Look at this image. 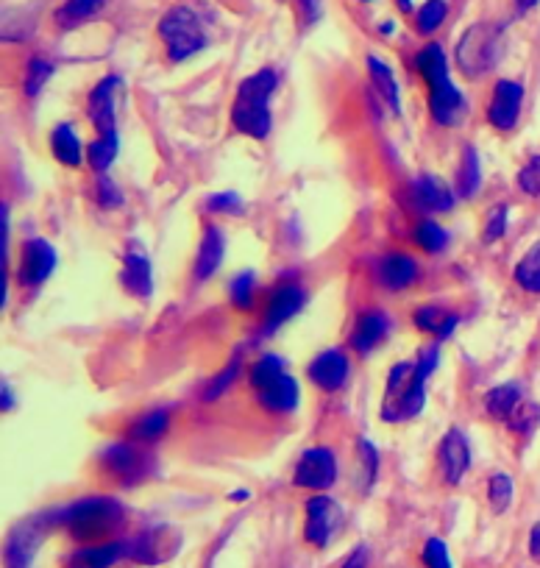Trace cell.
Masks as SVG:
<instances>
[{
  "mask_svg": "<svg viewBox=\"0 0 540 568\" xmlns=\"http://www.w3.org/2000/svg\"><path fill=\"white\" fill-rule=\"evenodd\" d=\"M48 521L67 530L78 543L115 541V532L126 521V507L112 496H87L48 513Z\"/></svg>",
  "mask_w": 540,
  "mask_h": 568,
  "instance_id": "6da1fadb",
  "label": "cell"
},
{
  "mask_svg": "<svg viewBox=\"0 0 540 568\" xmlns=\"http://www.w3.org/2000/svg\"><path fill=\"white\" fill-rule=\"evenodd\" d=\"M279 87L276 70L262 67L257 73L240 81L237 95L232 104V126L251 140H268L273 131V112H270V98Z\"/></svg>",
  "mask_w": 540,
  "mask_h": 568,
  "instance_id": "7a4b0ae2",
  "label": "cell"
},
{
  "mask_svg": "<svg viewBox=\"0 0 540 568\" xmlns=\"http://www.w3.org/2000/svg\"><path fill=\"white\" fill-rule=\"evenodd\" d=\"M426 407V379L418 376L415 362H396L385 379L382 407L379 415L385 424H404L424 413Z\"/></svg>",
  "mask_w": 540,
  "mask_h": 568,
  "instance_id": "3957f363",
  "label": "cell"
},
{
  "mask_svg": "<svg viewBox=\"0 0 540 568\" xmlns=\"http://www.w3.org/2000/svg\"><path fill=\"white\" fill-rule=\"evenodd\" d=\"M502 51L504 28L496 26V23H474L463 31L454 59H457V67L463 70L465 78H482L499 65Z\"/></svg>",
  "mask_w": 540,
  "mask_h": 568,
  "instance_id": "277c9868",
  "label": "cell"
},
{
  "mask_svg": "<svg viewBox=\"0 0 540 568\" xmlns=\"http://www.w3.org/2000/svg\"><path fill=\"white\" fill-rule=\"evenodd\" d=\"M159 39L165 45V53L173 65H181L187 59H193L195 53H201L209 45L206 28L201 17L190 9V6H173L162 14L159 20Z\"/></svg>",
  "mask_w": 540,
  "mask_h": 568,
  "instance_id": "5b68a950",
  "label": "cell"
},
{
  "mask_svg": "<svg viewBox=\"0 0 540 568\" xmlns=\"http://www.w3.org/2000/svg\"><path fill=\"white\" fill-rule=\"evenodd\" d=\"M154 454L134 440H117L101 452V471L117 488H137L154 474Z\"/></svg>",
  "mask_w": 540,
  "mask_h": 568,
  "instance_id": "8992f818",
  "label": "cell"
},
{
  "mask_svg": "<svg viewBox=\"0 0 540 568\" xmlns=\"http://www.w3.org/2000/svg\"><path fill=\"white\" fill-rule=\"evenodd\" d=\"M340 477V460L332 446H312L298 457L293 468V485L301 491L326 493Z\"/></svg>",
  "mask_w": 540,
  "mask_h": 568,
  "instance_id": "52a82bcc",
  "label": "cell"
},
{
  "mask_svg": "<svg viewBox=\"0 0 540 568\" xmlns=\"http://www.w3.org/2000/svg\"><path fill=\"white\" fill-rule=\"evenodd\" d=\"M304 516H307V521H304V541L309 546H315V549H326L329 543L335 541L343 521H346L343 507L326 493H315L312 499H307Z\"/></svg>",
  "mask_w": 540,
  "mask_h": 568,
  "instance_id": "ba28073f",
  "label": "cell"
},
{
  "mask_svg": "<svg viewBox=\"0 0 540 568\" xmlns=\"http://www.w3.org/2000/svg\"><path fill=\"white\" fill-rule=\"evenodd\" d=\"M181 535L173 527H151L126 541V560L142 566H159L179 552Z\"/></svg>",
  "mask_w": 540,
  "mask_h": 568,
  "instance_id": "9c48e42d",
  "label": "cell"
},
{
  "mask_svg": "<svg viewBox=\"0 0 540 568\" xmlns=\"http://www.w3.org/2000/svg\"><path fill=\"white\" fill-rule=\"evenodd\" d=\"M307 379L323 393H340L351 379V357L346 349H326L307 365Z\"/></svg>",
  "mask_w": 540,
  "mask_h": 568,
  "instance_id": "30bf717a",
  "label": "cell"
},
{
  "mask_svg": "<svg viewBox=\"0 0 540 568\" xmlns=\"http://www.w3.org/2000/svg\"><path fill=\"white\" fill-rule=\"evenodd\" d=\"M304 304H307V290L301 287V282H284L276 290H270L262 312V335H273L279 326L293 321L304 310Z\"/></svg>",
  "mask_w": 540,
  "mask_h": 568,
  "instance_id": "8fae6325",
  "label": "cell"
},
{
  "mask_svg": "<svg viewBox=\"0 0 540 568\" xmlns=\"http://www.w3.org/2000/svg\"><path fill=\"white\" fill-rule=\"evenodd\" d=\"M48 527H51L48 516H37L17 524L6 541V568H31Z\"/></svg>",
  "mask_w": 540,
  "mask_h": 568,
  "instance_id": "7c38bea8",
  "label": "cell"
},
{
  "mask_svg": "<svg viewBox=\"0 0 540 568\" xmlns=\"http://www.w3.org/2000/svg\"><path fill=\"white\" fill-rule=\"evenodd\" d=\"M59 254L56 248L45 240V237H31L20 248V268H17V279L23 287H39L51 279L56 271Z\"/></svg>",
  "mask_w": 540,
  "mask_h": 568,
  "instance_id": "4fadbf2b",
  "label": "cell"
},
{
  "mask_svg": "<svg viewBox=\"0 0 540 568\" xmlns=\"http://www.w3.org/2000/svg\"><path fill=\"white\" fill-rule=\"evenodd\" d=\"M373 279L387 293H404L421 279V262L412 254L390 251L373 262Z\"/></svg>",
  "mask_w": 540,
  "mask_h": 568,
  "instance_id": "5bb4252c",
  "label": "cell"
},
{
  "mask_svg": "<svg viewBox=\"0 0 540 568\" xmlns=\"http://www.w3.org/2000/svg\"><path fill=\"white\" fill-rule=\"evenodd\" d=\"M438 468L443 482L449 488H457L471 468V443L465 438L463 429L451 426L449 432L443 435L438 446Z\"/></svg>",
  "mask_w": 540,
  "mask_h": 568,
  "instance_id": "9a60e30c",
  "label": "cell"
},
{
  "mask_svg": "<svg viewBox=\"0 0 540 568\" xmlns=\"http://www.w3.org/2000/svg\"><path fill=\"white\" fill-rule=\"evenodd\" d=\"M521 104H524V84H518L513 78L496 81L493 95L488 101V123L496 131H513L521 117Z\"/></svg>",
  "mask_w": 540,
  "mask_h": 568,
  "instance_id": "2e32d148",
  "label": "cell"
},
{
  "mask_svg": "<svg viewBox=\"0 0 540 568\" xmlns=\"http://www.w3.org/2000/svg\"><path fill=\"white\" fill-rule=\"evenodd\" d=\"M120 87L117 76H103L87 95V117L98 137H112L117 134V106L115 95Z\"/></svg>",
  "mask_w": 540,
  "mask_h": 568,
  "instance_id": "e0dca14e",
  "label": "cell"
},
{
  "mask_svg": "<svg viewBox=\"0 0 540 568\" xmlns=\"http://www.w3.org/2000/svg\"><path fill=\"white\" fill-rule=\"evenodd\" d=\"M390 332H393V318L385 310H379V307L362 310L351 329V351H357L360 357H368L385 343Z\"/></svg>",
  "mask_w": 540,
  "mask_h": 568,
  "instance_id": "ac0fdd59",
  "label": "cell"
},
{
  "mask_svg": "<svg viewBox=\"0 0 540 568\" xmlns=\"http://www.w3.org/2000/svg\"><path fill=\"white\" fill-rule=\"evenodd\" d=\"M410 198L424 215H443L454 209L457 193L435 173H418L410 184Z\"/></svg>",
  "mask_w": 540,
  "mask_h": 568,
  "instance_id": "d6986e66",
  "label": "cell"
},
{
  "mask_svg": "<svg viewBox=\"0 0 540 568\" xmlns=\"http://www.w3.org/2000/svg\"><path fill=\"white\" fill-rule=\"evenodd\" d=\"M120 284L140 301H148L154 296V265H151V257L145 254V248H140L137 243L123 254Z\"/></svg>",
  "mask_w": 540,
  "mask_h": 568,
  "instance_id": "ffe728a7",
  "label": "cell"
},
{
  "mask_svg": "<svg viewBox=\"0 0 540 568\" xmlns=\"http://www.w3.org/2000/svg\"><path fill=\"white\" fill-rule=\"evenodd\" d=\"M223 257H226V232L220 229L218 223H206L204 234H201V243H198V254H195V282H209V279L220 271Z\"/></svg>",
  "mask_w": 540,
  "mask_h": 568,
  "instance_id": "44dd1931",
  "label": "cell"
},
{
  "mask_svg": "<svg viewBox=\"0 0 540 568\" xmlns=\"http://www.w3.org/2000/svg\"><path fill=\"white\" fill-rule=\"evenodd\" d=\"M254 393H257L259 407L270 415H293L298 410V401H301L298 382L287 371L276 376L273 382H268L265 388L254 390Z\"/></svg>",
  "mask_w": 540,
  "mask_h": 568,
  "instance_id": "7402d4cb",
  "label": "cell"
},
{
  "mask_svg": "<svg viewBox=\"0 0 540 568\" xmlns=\"http://www.w3.org/2000/svg\"><path fill=\"white\" fill-rule=\"evenodd\" d=\"M465 112H468L465 95L454 81H446V84H440L435 90H429V115H432V120L438 126H443V129L457 126L465 117Z\"/></svg>",
  "mask_w": 540,
  "mask_h": 568,
  "instance_id": "603a6c76",
  "label": "cell"
},
{
  "mask_svg": "<svg viewBox=\"0 0 540 568\" xmlns=\"http://www.w3.org/2000/svg\"><path fill=\"white\" fill-rule=\"evenodd\" d=\"M126 560V541L81 543L65 557V568H112Z\"/></svg>",
  "mask_w": 540,
  "mask_h": 568,
  "instance_id": "cb8c5ba5",
  "label": "cell"
},
{
  "mask_svg": "<svg viewBox=\"0 0 540 568\" xmlns=\"http://www.w3.org/2000/svg\"><path fill=\"white\" fill-rule=\"evenodd\" d=\"M48 145H51L53 159L65 168L78 170L87 162V145L78 137L73 123H56L51 129V137H48Z\"/></svg>",
  "mask_w": 540,
  "mask_h": 568,
  "instance_id": "d4e9b609",
  "label": "cell"
},
{
  "mask_svg": "<svg viewBox=\"0 0 540 568\" xmlns=\"http://www.w3.org/2000/svg\"><path fill=\"white\" fill-rule=\"evenodd\" d=\"M412 323H415L418 332L432 335L438 343H443L457 332L460 315L449 307H443V304H421V307L412 310Z\"/></svg>",
  "mask_w": 540,
  "mask_h": 568,
  "instance_id": "484cf974",
  "label": "cell"
},
{
  "mask_svg": "<svg viewBox=\"0 0 540 568\" xmlns=\"http://www.w3.org/2000/svg\"><path fill=\"white\" fill-rule=\"evenodd\" d=\"M415 70H418V76L424 78L426 90H435L440 84H446L451 81V73H449V59H446V51H443V45L440 42H429L424 45L421 51L415 53Z\"/></svg>",
  "mask_w": 540,
  "mask_h": 568,
  "instance_id": "4316f807",
  "label": "cell"
},
{
  "mask_svg": "<svg viewBox=\"0 0 540 568\" xmlns=\"http://www.w3.org/2000/svg\"><path fill=\"white\" fill-rule=\"evenodd\" d=\"M170 429V410L168 407H156L142 413L140 418H134L126 429V440L142 443V446H154L165 438V432Z\"/></svg>",
  "mask_w": 540,
  "mask_h": 568,
  "instance_id": "83f0119b",
  "label": "cell"
},
{
  "mask_svg": "<svg viewBox=\"0 0 540 568\" xmlns=\"http://www.w3.org/2000/svg\"><path fill=\"white\" fill-rule=\"evenodd\" d=\"M365 67H368V76H371L373 90L382 95V101L387 104V109H393V112L399 115L401 90H399V81H396V73H393V67L387 65L382 56H373V53L365 59Z\"/></svg>",
  "mask_w": 540,
  "mask_h": 568,
  "instance_id": "f1b7e54d",
  "label": "cell"
},
{
  "mask_svg": "<svg viewBox=\"0 0 540 568\" xmlns=\"http://www.w3.org/2000/svg\"><path fill=\"white\" fill-rule=\"evenodd\" d=\"M521 404H524V390H521L518 382L496 385V388H490L488 396H485V410H488L493 421H510Z\"/></svg>",
  "mask_w": 540,
  "mask_h": 568,
  "instance_id": "f546056e",
  "label": "cell"
},
{
  "mask_svg": "<svg viewBox=\"0 0 540 568\" xmlns=\"http://www.w3.org/2000/svg\"><path fill=\"white\" fill-rule=\"evenodd\" d=\"M103 6H106V0H65L56 9L53 20H56V26L62 28V31H76L84 23L95 20L101 14Z\"/></svg>",
  "mask_w": 540,
  "mask_h": 568,
  "instance_id": "4dcf8cb0",
  "label": "cell"
},
{
  "mask_svg": "<svg viewBox=\"0 0 540 568\" xmlns=\"http://www.w3.org/2000/svg\"><path fill=\"white\" fill-rule=\"evenodd\" d=\"M482 184V159H479V151L474 145H465L463 159H460V168H457V198H474L476 190Z\"/></svg>",
  "mask_w": 540,
  "mask_h": 568,
  "instance_id": "1f68e13d",
  "label": "cell"
},
{
  "mask_svg": "<svg viewBox=\"0 0 540 568\" xmlns=\"http://www.w3.org/2000/svg\"><path fill=\"white\" fill-rule=\"evenodd\" d=\"M412 240H415V246L426 251V254H443L451 243L449 232H446L435 218L418 220L415 229H412Z\"/></svg>",
  "mask_w": 540,
  "mask_h": 568,
  "instance_id": "d6a6232c",
  "label": "cell"
},
{
  "mask_svg": "<svg viewBox=\"0 0 540 568\" xmlns=\"http://www.w3.org/2000/svg\"><path fill=\"white\" fill-rule=\"evenodd\" d=\"M513 276L515 284H518L521 290H527L532 296H540V240L529 248L524 257L518 259Z\"/></svg>",
  "mask_w": 540,
  "mask_h": 568,
  "instance_id": "836d02e7",
  "label": "cell"
},
{
  "mask_svg": "<svg viewBox=\"0 0 540 568\" xmlns=\"http://www.w3.org/2000/svg\"><path fill=\"white\" fill-rule=\"evenodd\" d=\"M53 73H56V65H53L51 59L31 56L26 70H23V92H26V98H37L39 92L45 90V84L51 81Z\"/></svg>",
  "mask_w": 540,
  "mask_h": 568,
  "instance_id": "e575fe53",
  "label": "cell"
},
{
  "mask_svg": "<svg viewBox=\"0 0 540 568\" xmlns=\"http://www.w3.org/2000/svg\"><path fill=\"white\" fill-rule=\"evenodd\" d=\"M117 151H120L117 134H112V137H95L87 145V165L92 168V173H106V170L112 168V162L117 159Z\"/></svg>",
  "mask_w": 540,
  "mask_h": 568,
  "instance_id": "d590c367",
  "label": "cell"
},
{
  "mask_svg": "<svg viewBox=\"0 0 540 568\" xmlns=\"http://www.w3.org/2000/svg\"><path fill=\"white\" fill-rule=\"evenodd\" d=\"M240 374H243V357L237 354V357H234V360L229 362V365H226V368H223L220 374H215L212 379H209V382H206V388L201 390V401H206V404H209V401H218L220 396H226V393H229V388H232L234 382H237V376H240Z\"/></svg>",
  "mask_w": 540,
  "mask_h": 568,
  "instance_id": "8d00e7d4",
  "label": "cell"
},
{
  "mask_svg": "<svg viewBox=\"0 0 540 568\" xmlns=\"http://www.w3.org/2000/svg\"><path fill=\"white\" fill-rule=\"evenodd\" d=\"M229 298H232V307L240 312L254 310V298H257V273L254 271H240L229 284Z\"/></svg>",
  "mask_w": 540,
  "mask_h": 568,
  "instance_id": "74e56055",
  "label": "cell"
},
{
  "mask_svg": "<svg viewBox=\"0 0 540 568\" xmlns=\"http://www.w3.org/2000/svg\"><path fill=\"white\" fill-rule=\"evenodd\" d=\"M287 371V362L279 357V354H262L257 357V362L248 368V382H251V388L259 390L265 388L268 382H273L276 376H282Z\"/></svg>",
  "mask_w": 540,
  "mask_h": 568,
  "instance_id": "f35d334b",
  "label": "cell"
},
{
  "mask_svg": "<svg viewBox=\"0 0 540 568\" xmlns=\"http://www.w3.org/2000/svg\"><path fill=\"white\" fill-rule=\"evenodd\" d=\"M446 17H449V3L446 0H426L424 6L415 12V28H418V34L432 37L446 23Z\"/></svg>",
  "mask_w": 540,
  "mask_h": 568,
  "instance_id": "ab89813d",
  "label": "cell"
},
{
  "mask_svg": "<svg viewBox=\"0 0 540 568\" xmlns=\"http://www.w3.org/2000/svg\"><path fill=\"white\" fill-rule=\"evenodd\" d=\"M515 496V482L510 474L504 471H496L493 477L488 479V502L493 507V513H507L510 504H513Z\"/></svg>",
  "mask_w": 540,
  "mask_h": 568,
  "instance_id": "60d3db41",
  "label": "cell"
},
{
  "mask_svg": "<svg viewBox=\"0 0 540 568\" xmlns=\"http://www.w3.org/2000/svg\"><path fill=\"white\" fill-rule=\"evenodd\" d=\"M357 457H360V471H362V491H371L376 474H379V449L371 438L357 440Z\"/></svg>",
  "mask_w": 540,
  "mask_h": 568,
  "instance_id": "b9f144b4",
  "label": "cell"
},
{
  "mask_svg": "<svg viewBox=\"0 0 540 568\" xmlns=\"http://www.w3.org/2000/svg\"><path fill=\"white\" fill-rule=\"evenodd\" d=\"M92 198L101 209H120L123 207V190L106 173H95L92 179Z\"/></svg>",
  "mask_w": 540,
  "mask_h": 568,
  "instance_id": "7bdbcfd3",
  "label": "cell"
},
{
  "mask_svg": "<svg viewBox=\"0 0 540 568\" xmlns=\"http://www.w3.org/2000/svg\"><path fill=\"white\" fill-rule=\"evenodd\" d=\"M507 223H510V207H507V204L490 207L488 215H485V226H482V240H485V243L502 240L504 232H507Z\"/></svg>",
  "mask_w": 540,
  "mask_h": 568,
  "instance_id": "ee69618b",
  "label": "cell"
},
{
  "mask_svg": "<svg viewBox=\"0 0 540 568\" xmlns=\"http://www.w3.org/2000/svg\"><path fill=\"white\" fill-rule=\"evenodd\" d=\"M510 424V429H513L515 435H521V438H529L535 429L540 426V407L538 404H529V401H524L518 410H515V415L507 421Z\"/></svg>",
  "mask_w": 540,
  "mask_h": 568,
  "instance_id": "f6af8a7d",
  "label": "cell"
},
{
  "mask_svg": "<svg viewBox=\"0 0 540 568\" xmlns=\"http://www.w3.org/2000/svg\"><path fill=\"white\" fill-rule=\"evenodd\" d=\"M206 212L212 215H243V198L237 193H215L204 201Z\"/></svg>",
  "mask_w": 540,
  "mask_h": 568,
  "instance_id": "bcb514c9",
  "label": "cell"
},
{
  "mask_svg": "<svg viewBox=\"0 0 540 568\" xmlns=\"http://www.w3.org/2000/svg\"><path fill=\"white\" fill-rule=\"evenodd\" d=\"M426 568H454L451 566V552L443 538H429L424 543V552H421Z\"/></svg>",
  "mask_w": 540,
  "mask_h": 568,
  "instance_id": "7dc6e473",
  "label": "cell"
},
{
  "mask_svg": "<svg viewBox=\"0 0 540 568\" xmlns=\"http://www.w3.org/2000/svg\"><path fill=\"white\" fill-rule=\"evenodd\" d=\"M518 187L532 198H540V154L532 156L527 165L518 170Z\"/></svg>",
  "mask_w": 540,
  "mask_h": 568,
  "instance_id": "c3c4849f",
  "label": "cell"
},
{
  "mask_svg": "<svg viewBox=\"0 0 540 568\" xmlns=\"http://www.w3.org/2000/svg\"><path fill=\"white\" fill-rule=\"evenodd\" d=\"M440 365V343H432V346H424L421 354H418V360H415V371L421 379L429 382V376L438 371Z\"/></svg>",
  "mask_w": 540,
  "mask_h": 568,
  "instance_id": "681fc988",
  "label": "cell"
},
{
  "mask_svg": "<svg viewBox=\"0 0 540 568\" xmlns=\"http://www.w3.org/2000/svg\"><path fill=\"white\" fill-rule=\"evenodd\" d=\"M9 223H12L9 204L3 201V204H0V257H3V271H9V268H6V262H9Z\"/></svg>",
  "mask_w": 540,
  "mask_h": 568,
  "instance_id": "f907efd6",
  "label": "cell"
},
{
  "mask_svg": "<svg viewBox=\"0 0 540 568\" xmlns=\"http://www.w3.org/2000/svg\"><path fill=\"white\" fill-rule=\"evenodd\" d=\"M298 17L304 20V26H315L323 14V0H296Z\"/></svg>",
  "mask_w": 540,
  "mask_h": 568,
  "instance_id": "816d5d0a",
  "label": "cell"
},
{
  "mask_svg": "<svg viewBox=\"0 0 540 568\" xmlns=\"http://www.w3.org/2000/svg\"><path fill=\"white\" fill-rule=\"evenodd\" d=\"M368 560H371V549L360 543V546H354V552L343 560L340 568H368Z\"/></svg>",
  "mask_w": 540,
  "mask_h": 568,
  "instance_id": "f5cc1de1",
  "label": "cell"
},
{
  "mask_svg": "<svg viewBox=\"0 0 540 568\" xmlns=\"http://www.w3.org/2000/svg\"><path fill=\"white\" fill-rule=\"evenodd\" d=\"M529 557H532L535 563H540V521L532 527V532H529Z\"/></svg>",
  "mask_w": 540,
  "mask_h": 568,
  "instance_id": "db71d44e",
  "label": "cell"
},
{
  "mask_svg": "<svg viewBox=\"0 0 540 568\" xmlns=\"http://www.w3.org/2000/svg\"><path fill=\"white\" fill-rule=\"evenodd\" d=\"M540 0H515V9L521 14H527V12H532L535 6H538Z\"/></svg>",
  "mask_w": 540,
  "mask_h": 568,
  "instance_id": "11a10c76",
  "label": "cell"
},
{
  "mask_svg": "<svg viewBox=\"0 0 540 568\" xmlns=\"http://www.w3.org/2000/svg\"><path fill=\"white\" fill-rule=\"evenodd\" d=\"M396 6H399L401 12L410 14L412 12V0H396Z\"/></svg>",
  "mask_w": 540,
  "mask_h": 568,
  "instance_id": "9f6ffc18",
  "label": "cell"
},
{
  "mask_svg": "<svg viewBox=\"0 0 540 568\" xmlns=\"http://www.w3.org/2000/svg\"><path fill=\"white\" fill-rule=\"evenodd\" d=\"M379 31H382V34H393V31H396V26H393V23H382V26H379Z\"/></svg>",
  "mask_w": 540,
  "mask_h": 568,
  "instance_id": "6f0895ef",
  "label": "cell"
},
{
  "mask_svg": "<svg viewBox=\"0 0 540 568\" xmlns=\"http://www.w3.org/2000/svg\"><path fill=\"white\" fill-rule=\"evenodd\" d=\"M245 496H248V493H245V491H237V493L232 491V493H229V499H237V502H240V499H245Z\"/></svg>",
  "mask_w": 540,
  "mask_h": 568,
  "instance_id": "680465c9",
  "label": "cell"
},
{
  "mask_svg": "<svg viewBox=\"0 0 540 568\" xmlns=\"http://www.w3.org/2000/svg\"><path fill=\"white\" fill-rule=\"evenodd\" d=\"M362 3H368V0H362Z\"/></svg>",
  "mask_w": 540,
  "mask_h": 568,
  "instance_id": "91938a15",
  "label": "cell"
}]
</instances>
